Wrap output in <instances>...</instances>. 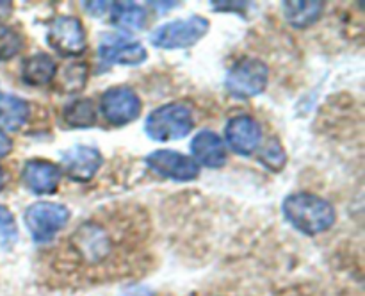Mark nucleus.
<instances>
[{"instance_id": "14", "label": "nucleus", "mask_w": 365, "mask_h": 296, "mask_svg": "<svg viewBox=\"0 0 365 296\" xmlns=\"http://www.w3.org/2000/svg\"><path fill=\"white\" fill-rule=\"evenodd\" d=\"M191 152L192 159L198 166L205 168H221L227 163V145L223 138L214 131H200L195 138L191 139Z\"/></svg>"}, {"instance_id": "17", "label": "nucleus", "mask_w": 365, "mask_h": 296, "mask_svg": "<svg viewBox=\"0 0 365 296\" xmlns=\"http://www.w3.org/2000/svg\"><path fill=\"white\" fill-rule=\"evenodd\" d=\"M109 21L121 31L138 32L143 31L148 20L146 9L134 2H114L109 4Z\"/></svg>"}, {"instance_id": "4", "label": "nucleus", "mask_w": 365, "mask_h": 296, "mask_svg": "<svg viewBox=\"0 0 365 296\" xmlns=\"http://www.w3.org/2000/svg\"><path fill=\"white\" fill-rule=\"evenodd\" d=\"M209 29L210 24L205 16L192 14V16L168 21V24L153 29L150 34V43L155 49L163 50L189 49V46L196 45L209 32Z\"/></svg>"}, {"instance_id": "11", "label": "nucleus", "mask_w": 365, "mask_h": 296, "mask_svg": "<svg viewBox=\"0 0 365 296\" xmlns=\"http://www.w3.org/2000/svg\"><path fill=\"white\" fill-rule=\"evenodd\" d=\"M103 164V157L98 148L89 145H75L61 153V173L73 182L93 180Z\"/></svg>"}, {"instance_id": "23", "label": "nucleus", "mask_w": 365, "mask_h": 296, "mask_svg": "<svg viewBox=\"0 0 365 296\" xmlns=\"http://www.w3.org/2000/svg\"><path fill=\"white\" fill-rule=\"evenodd\" d=\"M18 241V225L13 213L0 203V246L11 250Z\"/></svg>"}, {"instance_id": "3", "label": "nucleus", "mask_w": 365, "mask_h": 296, "mask_svg": "<svg viewBox=\"0 0 365 296\" xmlns=\"http://www.w3.org/2000/svg\"><path fill=\"white\" fill-rule=\"evenodd\" d=\"M195 127L191 106L185 102H170L157 107L146 116L145 132L153 141H173L191 134Z\"/></svg>"}, {"instance_id": "12", "label": "nucleus", "mask_w": 365, "mask_h": 296, "mask_svg": "<svg viewBox=\"0 0 365 296\" xmlns=\"http://www.w3.org/2000/svg\"><path fill=\"white\" fill-rule=\"evenodd\" d=\"M225 141L237 155H252L262 143V127L250 114H237L225 127Z\"/></svg>"}, {"instance_id": "16", "label": "nucleus", "mask_w": 365, "mask_h": 296, "mask_svg": "<svg viewBox=\"0 0 365 296\" xmlns=\"http://www.w3.org/2000/svg\"><path fill=\"white\" fill-rule=\"evenodd\" d=\"M31 116V106L27 100L11 93H0V128L2 131H20Z\"/></svg>"}, {"instance_id": "9", "label": "nucleus", "mask_w": 365, "mask_h": 296, "mask_svg": "<svg viewBox=\"0 0 365 296\" xmlns=\"http://www.w3.org/2000/svg\"><path fill=\"white\" fill-rule=\"evenodd\" d=\"M148 57V52L141 41L127 38L121 34H103L98 43V63L102 68H110L113 64L123 66H139Z\"/></svg>"}, {"instance_id": "15", "label": "nucleus", "mask_w": 365, "mask_h": 296, "mask_svg": "<svg viewBox=\"0 0 365 296\" xmlns=\"http://www.w3.org/2000/svg\"><path fill=\"white\" fill-rule=\"evenodd\" d=\"M57 64L46 52H36L21 63V81L34 88L48 86L56 78Z\"/></svg>"}, {"instance_id": "24", "label": "nucleus", "mask_w": 365, "mask_h": 296, "mask_svg": "<svg viewBox=\"0 0 365 296\" xmlns=\"http://www.w3.org/2000/svg\"><path fill=\"white\" fill-rule=\"evenodd\" d=\"M11 150H13V141H11V138L7 136V132L0 128V159L6 157Z\"/></svg>"}, {"instance_id": "21", "label": "nucleus", "mask_w": 365, "mask_h": 296, "mask_svg": "<svg viewBox=\"0 0 365 296\" xmlns=\"http://www.w3.org/2000/svg\"><path fill=\"white\" fill-rule=\"evenodd\" d=\"M24 46L25 38L20 31L11 25L0 24V63L13 59L18 52H21Z\"/></svg>"}, {"instance_id": "22", "label": "nucleus", "mask_w": 365, "mask_h": 296, "mask_svg": "<svg viewBox=\"0 0 365 296\" xmlns=\"http://www.w3.org/2000/svg\"><path fill=\"white\" fill-rule=\"evenodd\" d=\"M259 160L264 164V168L271 171H282L284 170L285 163H287V153H285L284 145L280 139L271 138L266 145L262 146L259 153Z\"/></svg>"}, {"instance_id": "2", "label": "nucleus", "mask_w": 365, "mask_h": 296, "mask_svg": "<svg viewBox=\"0 0 365 296\" xmlns=\"http://www.w3.org/2000/svg\"><path fill=\"white\" fill-rule=\"evenodd\" d=\"M284 216L296 230L305 235H317L330 230L337 220L335 207L314 193H292L282 203Z\"/></svg>"}, {"instance_id": "8", "label": "nucleus", "mask_w": 365, "mask_h": 296, "mask_svg": "<svg viewBox=\"0 0 365 296\" xmlns=\"http://www.w3.org/2000/svg\"><path fill=\"white\" fill-rule=\"evenodd\" d=\"M143 102L130 86H113L100 98V111L109 123L128 125L141 114Z\"/></svg>"}, {"instance_id": "1", "label": "nucleus", "mask_w": 365, "mask_h": 296, "mask_svg": "<svg viewBox=\"0 0 365 296\" xmlns=\"http://www.w3.org/2000/svg\"><path fill=\"white\" fill-rule=\"evenodd\" d=\"M127 232H130V227L121 232L116 223L93 218L75 228L68 239V250L84 266H102L103 262L113 259L114 253L118 252V238Z\"/></svg>"}, {"instance_id": "25", "label": "nucleus", "mask_w": 365, "mask_h": 296, "mask_svg": "<svg viewBox=\"0 0 365 296\" xmlns=\"http://www.w3.org/2000/svg\"><path fill=\"white\" fill-rule=\"evenodd\" d=\"M6 184H7V173H6V170H4V168L0 166V191H2V189L6 188Z\"/></svg>"}, {"instance_id": "7", "label": "nucleus", "mask_w": 365, "mask_h": 296, "mask_svg": "<svg viewBox=\"0 0 365 296\" xmlns=\"http://www.w3.org/2000/svg\"><path fill=\"white\" fill-rule=\"evenodd\" d=\"M46 43L63 57H77L88 49V34L77 16L59 14L53 18L46 31Z\"/></svg>"}, {"instance_id": "6", "label": "nucleus", "mask_w": 365, "mask_h": 296, "mask_svg": "<svg viewBox=\"0 0 365 296\" xmlns=\"http://www.w3.org/2000/svg\"><path fill=\"white\" fill-rule=\"evenodd\" d=\"M269 70L266 63L257 57H242L228 70L225 88L235 98H253L266 91Z\"/></svg>"}, {"instance_id": "19", "label": "nucleus", "mask_w": 365, "mask_h": 296, "mask_svg": "<svg viewBox=\"0 0 365 296\" xmlns=\"http://www.w3.org/2000/svg\"><path fill=\"white\" fill-rule=\"evenodd\" d=\"M63 121L70 128H89L96 125V107L91 98H75L63 109Z\"/></svg>"}, {"instance_id": "18", "label": "nucleus", "mask_w": 365, "mask_h": 296, "mask_svg": "<svg viewBox=\"0 0 365 296\" xmlns=\"http://www.w3.org/2000/svg\"><path fill=\"white\" fill-rule=\"evenodd\" d=\"M284 16L292 27L307 29L316 24L323 16L324 4L323 2H284Z\"/></svg>"}, {"instance_id": "5", "label": "nucleus", "mask_w": 365, "mask_h": 296, "mask_svg": "<svg viewBox=\"0 0 365 296\" xmlns=\"http://www.w3.org/2000/svg\"><path fill=\"white\" fill-rule=\"evenodd\" d=\"M70 221V209L63 203L39 202L31 203L24 213V223L31 232L34 243H48L63 230Z\"/></svg>"}, {"instance_id": "10", "label": "nucleus", "mask_w": 365, "mask_h": 296, "mask_svg": "<svg viewBox=\"0 0 365 296\" xmlns=\"http://www.w3.org/2000/svg\"><path fill=\"white\" fill-rule=\"evenodd\" d=\"M145 163L159 177L177 182H191L200 175V166L195 159L177 150H155L145 157Z\"/></svg>"}, {"instance_id": "20", "label": "nucleus", "mask_w": 365, "mask_h": 296, "mask_svg": "<svg viewBox=\"0 0 365 296\" xmlns=\"http://www.w3.org/2000/svg\"><path fill=\"white\" fill-rule=\"evenodd\" d=\"M89 68L86 63H71L61 71L59 89L63 93H78L88 82Z\"/></svg>"}, {"instance_id": "13", "label": "nucleus", "mask_w": 365, "mask_h": 296, "mask_svg": "<svg viewBox=\"0 0 365 296\" xmlns=\"http://www.w3.org/2000/svg\"><path fill=\"white\" fill-rule=\"evenodd\" d=\"M61 177V168L46 159H29L21 170V184L34 195L56 193Z\"/></svg>"}]
</instances>
